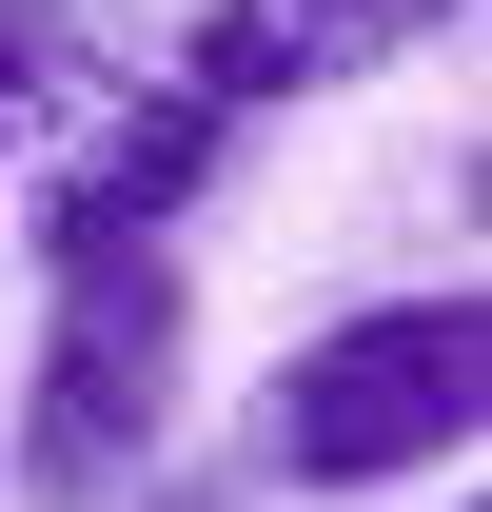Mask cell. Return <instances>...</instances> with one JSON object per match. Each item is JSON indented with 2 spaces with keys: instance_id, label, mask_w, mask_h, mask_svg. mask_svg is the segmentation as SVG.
<instances>
[{
  "instance_id": "1",
  "label": "cell",
  "mask_w": 492,
  "mask_h": 512,
  "mask_svg": "<svg viewBox=\"0 0 492 512\" xmlns=\"http://www.w3.org/2000/svg\"><path fill=\"white\" fill-rule=\"evenodd\" d=\"M60 296H40V375H20V493L40 512H99L158 473L197 394V296H178V237H40Z\"/></svg>"
},
{
  "instance_id": "3",
  "label": "cell",
  "mask_w": 492,
  "mask_h": 512,
  "mask_svg": "<svg viewBox=\"0 0 492 512\" xmlns=\"http://www.w3.org/2000/svg\"><path fill=\"white\" fill-rule=\"evenodd\" d=\"M473 0H197L178 40V99L217 119H276V99H335V79H394L414 40H453Z\"/></svg>"
},
{
  "instance_id": "4",
  "label": "cell",
  "mask_w": 492,
  "mask_h": 512,
  "mask_svg": "<svg viewBox=\"0 0 492 512\" xmlns=\"http://www.w3.org/2000/svg\"><path fill=\"white\" fill-rule=\"evenodd\" d=\"M197 178H217V99H99V138L40 197V237H178Z\"/></svg>"
},
{
  "instance_id": "2",
  "label": "cell",
  "mask_w": 492,
  "mask_h": 512,
  "mask_svg": "<svg viewBox=\"0 0 492 512\" xmlns=\"http://www.w3.org/2000/svg\"><path fill=\"white\" fill-rule=\"evenodd\" d=\"M492 414V316L473 296H374V316L296 335V375L256 394V453L296 493H394V473H453Z\"/></svg>"
},
{
  "instance_id": "5",
  "label": "cell",
  "mask_w": 492,
  "mask_h": 512,
  "mask_svg": "<svg viewBox=\"0 0 492 512\" xmlns=\"http://www.w3.org/2000/svg\"><path fill=\"white\" fill-rule=\"evenodd\" d=\"M20 99H40V40H20V0H0V158H20Z\"/></svg>"
},
{
  "instance_id": "6",
  "label": "cell",
  "mask_w": 492,
  "mask_h": 512,
  "mask_svg": "<svg viewBox=\"0 0 492 512\" xmlns=\"http://www.w3.org/2000/svg\"><path fill=\"white\" fill-rule=\"evenodd\" d=\"M158 512H197V493H158Z\"/></svg>"
}]
</instances>
